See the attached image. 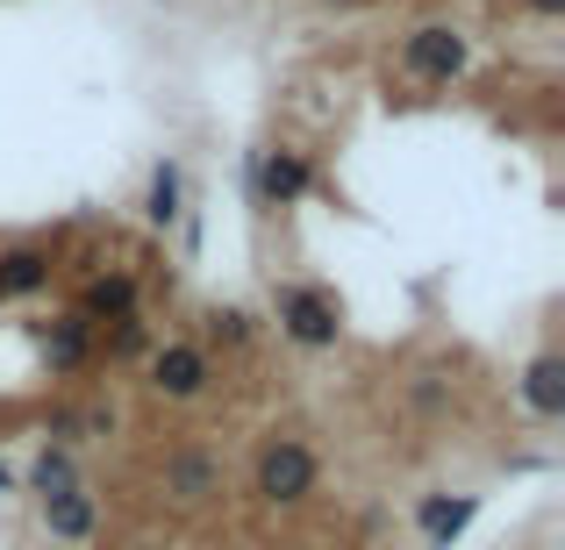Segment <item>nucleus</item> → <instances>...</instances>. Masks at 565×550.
Returning <instances> with one entry per match:
<instances>
[{
  "label": "nucleus",
  "mask_w": 565,
  "mask_h": 550,
  "mask_svg": "<svg viewBox=\"0 0 565 550\" xmlns=\"http://www.w3.org/2000/svg\"><path fill=\"white\" fill-rule=\"evenodd\" d=\"M244 186L258 207H294L316 193V165H308V151H294V143H273V151H250L244 158Z\"/></svg>",
  "instance_id": "4"
},
{
  "label": "nucleus",
  "mask_w": 565,
  "mask_h": 550,
  "mask_svg": "<svg viewBox=\"0 0 565 550\" xmlns=\"http://www.w3.org/2000/svg\"><path fill=\"white\" fill-rule=\"evenodd\" d=\"M515 393H523V408L537 414V422H558L565 414V358L558 351H537V358L523 365V379H515Z\"/></svg>",
  "instance_id": "12"
},
{
  "label": "nucleus",
  "mask_w": 565,
  "mask_h": 550,
  "mask_svg": "<svg viewBox=\"0 0 565 550\" xmlns=\"http://www.w3.org/2000/svg\"><path fill=\"white\" fill-rule=\"evenodd\" d=\"M36 344H43V371H51V379H72V371L94 365V322L51 315V322H36Z\"/></svg>",
  "instance_id": "10"
},
{
  "label": "nucleus",
  "mask_w": 565,
  "mask_h": 550,
  "mask_svg": "<svg viewBox=\"0 0 565 550\" xmlns=\"http://www.w3.org/2000/svg\"><path fill=\"white\" fill-rule=\"evenodd\" d=\"M137 308H143L137 272H86V287H79V301H72V315L94 322V330H108V322L137 315Z\"/></svg>",
  "instance_id": "8"
},
{
  "label": "nucleus",
  "mask_w": 565,
  "mask_h": 550,
  "mask_svg": "<svg viewBox=\"0 0 565 550\" xmlns=\"http://www.w3.org/2000/svg\"><path fill=\"white\" fill-rule=\"evenodd\" d=\"M36 508H43V537H57V543H94L100 537V494L86 479L51 494V500H36Z\"/></svg>",
  "instance_id": "9"
},
{
  "label": "nucleus",
  "mask_w": 565,
  "mask_h": 550,
  "mask_svg": "<svg viewBox=\"0 0 565 550\" xmlns=\"http://www.w3.org/2000/svg\"><path fill=\"white\" fill-rule=\"evenodd\" d=\"M273 322H279V336L301 344V351H337V336H344V308H337V293L308 287V279L273 287Z\"/></svg>",
  "instance_id": "1"
},
{
  "label": "nucleus",
  "mask_w": 565,
  "mask_h": 550,
  "mask_svg": "<svg viewBox=\"0 0 565 550\" xmlns=\"http://www.w3.org/2000/svg\"><path fill=\"white\" fill-rule=\"evenodd\" d=\"M322 465L316 451H308L301 436H265L258 443V465H250V494L265 500V508H301L308 494H316Z\"/></svg>",
  "instance_id": "2"
},
{
  "label": "nucleus",
  "mask_w": 565,
  "mask_h": 550,
  "mask_svg": "<svg viewBox=\"0 0 565 550\" xmlns=\"http://www.w3.org/2000/svg\"><path fill=\"white\" fill-rule=\"evenodd\" d=\"M401 72L415 86H458L472 72V36L458 22H415L401 36Z\"/></svg>",
  "instance_id": "3"
},
{
  "label": "nucleus",
  "mask_w": 565,
  "mask_h": 550,
  "mask_svg": "<svg viewBox=\"0 0 565 550\" xmlns=\"http://www.w3.org/2000/svg\"><path fill=\"white\" fill-rule=\"evenodd\" d=\"M415 408H444V386L437 379H415Z\"/></svg>",
  "instance_id": "17"
},
{
  "label": "nucleus",
  "mask_w": 565,
  "mask_h": 550,
  "mask_svg": "<svg viewBox=\"0 0 565 550\" xmlns=\"http://www.w3.org/2000/svg\"><path fill=\"white\" fill-rule=\"evenodd\" d=\"M180 215H186V165L180 158H158L151 186H143V222H151V229H172Z\"/></svg>",
  "instance_id": "13"
},
{
  "label": "nucleus",
  "mask_w": 565,
  "mask_h": 550,
  "mask_svg": "<svg viewBox=\"0 0 565 550\" xmlns=\"http://www.w3.org/2000/svg\"><path fill=\"white\" fill-rule=\"evenodd\" d=\"M94 358H108V365H143L151 358V322H143V308L122 315V322H108V330H94Z\"/></svg>",
  "instance_id": "15"
},
{
  "label": "nucleus",
  "mask_w": 565,
  "mask_h": 550,
  "mask_svg": "<svg viewBox=\"0 0 565 550\" xmlns=\"http://www.w3.org/2000/svg\"><path fill=\"white\" fill-rule=\"evenodd\" d=\"M51 279H57V250L51 244H8L0 250V301L51 293Z\"/></svg>",
  "instance_id": "11"
},
{
  "label": "nucleus",
  "mask_w": 565,
  "mask_h": 550,
  "mask_svg": "<svg viewBox=\"0 0 565 550\" xmlns=\"http://www.w3.org/2000/svg\"><path fill=\"white\" fill-rule=\"evenodd\" d=\"M143 386H151L158 400H201L207 386H215V358H207L201 344H151Z\"/></svg>",
  "instance_id": "5"
},
{
  "label": "nucleus",
  "mask_w": 565,
  "mask_h": 550,
  "mask_svg": "<svg viewBox=\"0 0 565 550\" xmlns=\"http://www.w3.org/2000/svg\"><path fill=\"white\" fill-rule=\"evenodd\" d=\"M530 8H537V14H565V0H530Z\"/></svg>",
  "instance_id": "19"
},
{
  "label": "nucleus",
  "mask_w": 565,
  "mask_h": 550,
  "mask_svg": "<svg viewBox=\"0 0 565 550\" xmlns=\"http://www.w3.org/2000/svg\"><path fill=\"white\" fill-rule=\"evenodd\" d=\"M0 494H22V472L14 465H0Z\"/></svg>",
  "instance_id": "18"
},
{
  "label": "nucleus",
  "mask_w": 565,
  "mask_h": 550,
  "mask_svg": "<svg viewBox=\"0 0 565 550\" xmlns=\"http://www.w3.org/2000/svg\"><path fill=\"white\" fill-rule=\"evenodd\" d=\"M330 8H365V0H330Z\"/></svg>",
  "instance_id": "20"
},
{
  "label": "nucleus",
  "mask_w": 565,
  "mask_h": 550,
  "mask_svg": "<svg viewBox=\"0 0 565 550\" xmlns=\"http://www.w3.org/2000/svg\"><path fill=\"white\" fill-rule=\"evenodd\" d=\"M250 336H258V315H250V308H215V315H207V344L201 351H244Z\"/></svg>",
  "instance_id": "16"
},
{
  "label": "nucleus",
  "mask_w": 565,
  "mask_h": 550,
  "mask_svg": "<svg viewBox=\"0 0 565 550\" xmlns=\"http://www.w3.org/2000/svg\"><path fill=\"white\" fill-rule=\"evenodd\" d=\"M222 486H230V472H222L215 451H201V443L166 451V494L180 500V508H207V500H222Z\"/></svg>",
  "instance_id": "6"
},
{
  "label": "nucleus",
  "mask_w": 565,
  "mask_h": 550,
  "mask_svg": "<svg viewBox=\"0 0 565 550\" xmlns=\"http://www.w3.org/2000/svg\"><path fill=\"white\" fill-rule=\"evenodd\" d=\"M480 508H487V494H423V500H415L423 550H451L472 522H480Z\"/></svg>",
  "instance_id": "7"
},
{
  "label": "nucleus",
  "mask_w": 565,
  "mask_h": 550,
  "mask_svg": "<svg viewBox=\"0 0 565 550\" xmlns=\"http://www.w3.org/2000/svg\"><path fill=\"white\" fill-rule=\"evenodd\" d=\"M65 486H79V457H72V443H36V457H29V472H22V494L51 500V494H65Z\"/></svg>",
  "instance_id": "14"
}]
</instances>
